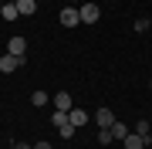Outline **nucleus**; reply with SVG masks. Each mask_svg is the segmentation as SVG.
Instances as JSON below:
<instances>
[{"mask_svg":"<svg viewBox=\"0 0 152 149\" xmlns=\"http://www.w3.org/2000/svg\"><path fill=\"white\" fill-rule=\"evenodd\" d=\"M58 21L64 24V27H78V24H81V10H78V7H64V10L58 14Z\"/></svg>","mask_w":152,"mask_h":149,"instance_id":"f257e3e1","label":"nucleus"},{"mask_svg":"<svg viewBox=\"0 0 152 149\" xmlns=\"http://www.w3.org/2000/svg\"><path fill=\"white\" fill-rule=\"evenodd\" d=\"M24 61H27V58H17V54H4V58H0V71H4V75H10V71H17V68H24Z\"/></svg>","mask_w":152,"mask_h":149,"instance_id":"f03ea898","label":"nucleus"},{"mask_svg":"<svg viewBox=\"0 0 152 149\" xmlns=\"http://www.w3.org/2000/svg\"><path fill=\"white\" fill-rule=\"evenodd\" d=\"M78 10H81V24H98V21H102V14H98V4H81Z\"/></svg>","mask_w":152,"mask_h":149,"instance_id":"7ed1b4c3","label":"nucleus"},{"mask_svg":"<svg viewBox=\"0 0 152 149\" xmlns=\"http://www.w3.org/2000/svg\"><path fill=\"white\" fill-rule=\"evenodd\" d=\"M24 51H27V41H24L20 34H14V37L7 41V54H17V58H20Z\"/></svg>","mask_w":152,"mask_h":149,"instance_id":"20e7f679","label":"nucleus"},{"mask_svg":"<svg viewBox=\"0 0 152 149\" xmlns=\"http://www.w3.org/2000/svg\"><path fill=\"white\" fill-rule=\"evenodd\" d=\"M51 105H54L58 112H71V109H75V105H71V95H68V92H58L54 98H51Z\"/></svg>","mask_w":152,"mask_h":149,"instance_id":"39448f33","label":"nucleus"},{"mask_svg":"<svg viewBox=\"0 0 152 149\" xmlns=\"http://www.w3.org/2000/svg\"><path fill=\"white\" fill-rule=\"evenodd\" d=\"M95 122H98V129H112L115 126V115H112L108 109H98L95 112Z\"/></svg>","mask_w":152,"mask_h":149,"instance_id":"423d86ee","label":"nucleus"},{"mask_svg":"<svg viewBox=\"0 0 152 149\" xmlns=\"http://www.w3.org/2000/svg\"><path fill=\"white\" fill-rule=\"evenodd\" d=\"M34 10H37V0H17V14L20 17H31Z\"/></svg>","mask_w":152,"mask_h":149,"instance_id":"0eeeda50","label":"nucleus"},{"mask_svg":"<svg viewBox=\"0 0 152 149\" xmlns=\"http://www.w3.org/2000/svg\"><path fill=\"white\" fill-rule=\"evenodd\" d=\"M68 119H71V126L78 129V126H85V122H88V112H85V109H71Z\"/></svg>","mask_w":152,"mask_h":149,"instance_id":"6e6552de","label":"nucleus"},{"mask_svg":"<svg viewBox=\"0 0 152 149\" xmlns=\"http://www.w3.org/2000/svg\"><path fill=\"white\" fill-rule=\"evenodd\" d=\"M122 142H125V149H145V139H142V136H135V132H129Z\"/></svg>","mask_w":152,"mask_h":149,"instance_id":"1a4fd4ad","label":"nucleus"},{"mask_svg":"<svg viewBox=\"0 0 152 149\" xmlns=\"http://www.w3.org/2000/svg\"><path fill=\"white\" fill-rule=\"evenodd\" d=\"M135 136H142V139H145V142H149V136H152V122L139 119V122H135Z\"/></svg>","mask_w":152,"mask_h":149,"instance_id":"9d476101","label":"nucleus"},{"mask_svg":"<svg viewBox=\"0 0 152 149\" xmlns=\"http://www.w3.org/2000/svg\"><path fill=\"white\" fill-rule=\"evenodd\" d=\"M51 122H54V129H64V126H71L68 112H58V109H54V115H51Z\"/></svg>","mask_w":152,"mask_h":149,"instance_id":"9b49d317","label":"nucleus"},{"mask_svg":"<svg viewBox=\"0 0 152 149\" xmlns=\"http://www.w3.org/2000/svg\"><path fill=\"white\" fill-rule=\"evenodd\" d=\"M0 17H4V21H14V17H20V14H17V4H4V7H0Z\"/></svg>","mask_w":152,"mask_h":149,"instance_id":"f8f14e48","label":"nucleus"},{"mask_svg":"<svg viewBox=\"0 0 152 149\" xmlns=\"http://www.w3.org/2000/svg\"><path fill=\"white\" fill-rule=\"evenodd\" d=\"M31 105H37V109H44V105H51V98H48L44 92H34V95H31Z\"/></svg>","mask_w":152,"mask_h":149,"instance_id":"ddd939ff","label":"nucleus"},{"mask_svg":"<svg viewBox=\"0 0 152 149\" xmlns=\"http://www.w3.org/2000/svg\"><path fill=\"white\" fill-rule=\"evenodd\" d=\"M112 139H115V136H112V129H98V146H108Z\"/></svg>","mask_w":152,"mask_h":149,"instance_id":"4468645a","label":"nucleus"},{"mask_svg":"<svg viewBox=\"0 0 152 149\" xmlns=\"http://www.w3.org/2000/svg\"><path fill=\"white\" fill-rule=\"evenodd\" d=\"M112 136H115V139H125V136H129V129H125L122 122H115V126H112Z\"/></svg>","mask_w":152,"mask_h":149,"instance_id":"2eb2a0df","label":"nucleus"},{"mask_svg":"<svg viewBox=\"0 0 152 149\" xmlns=\"http://www.w3.org/2000/svg\"><path fill=\"white\" fill-rule=\"evenodd\" d=\"M135 31H139V34L149 31V17H139V21H135Z\"/></svg>","mask_w":152,"mask_h":149,"instance_id":"dca6fc26","label":"nucleus"},{"mask_svg":"<svg viewBox=\"0 0 152 149\" xmlns=\"http://www.w3.org/2000/svg\"><path fill=\"white\" fill-rule=\"evenodd\" d=\"M58 132H61V139H71L75 136V126H64V129H58Z\"/></svg>","mask_w":152,"mask_h":149,"instance_id":"f3484780","label":"nucleus"},{"mask_svg":"<svg viewBox=\"0 0 152 149\" xmlns=\"http://www.w3.org/2000/svg\"><path fill=\"white\" fill-rule=\"evenodd\" d=\"M14 149H34L31 142H14Z\"/></svg>","mask_w":152,"mask_h":149,"instance_id":"a211bd4d","label":"nucleus"},{"mask_svg":"<svg viewBox=\"0 0 152 149\" xmlns=\"http://www.w3.org/2000/svg\"><path fill=\"white\" fill-rule=\"evenodd\" d=\"M34 149H51V142H34Z\"/></svg>","mask_w":152,"mask_h":149,"instance_id":"6ab92c4d","label":"nucleus"},{"mask_svg":"<svg viewBox=\"0 0 152 149\" xmlns=\"http://www.w3.org/2000/svg\"><path fill=\"white\" fill-rule=\"evenodd\" d=\"M71 4H81V0H71Z\"/></svg>","mask_w":152,"mask_h":149,"instance_id":"aec40b11","label":"nucleus"},{"mask_svg":"<svg viewBox=\"0 0 152 149\" xmlns=\"http://www.w3.org/2000/svg\"><path fill=\"white\" fill-rule=\"evenodd\" d=\"M10 4H17V0H10Z\"/></svg>","mask_w":152,"mask_h":149,"instance_id":"412c9836","label":"nucleus"},{"mask_svg":"<svg viewBox=\"0 0 152 149\" xmlns=\"http://www.w3.org/2000/svg\"><path fill=\"white\" fill-rule=\"evenodd\" d=\"M0 4H4V0H0Z\"/></svg>","mask_w":152,"mask_h":149,"instance_id":"4be33fe9","label":"nucleus"},{"mask_svg":"<svg viewBox=\"0 0 152 149\" xmlns=\"http://www.w3.org/2000/svg\"><path fill=\"white\" fill-rule=\"evenodd\" d=\"M149 85H152V81H149Z\"/></svg>","mask_w":152,"mask_h":149,"instance_id":"5701e85b","label":"nucleus"}]
</instances>
